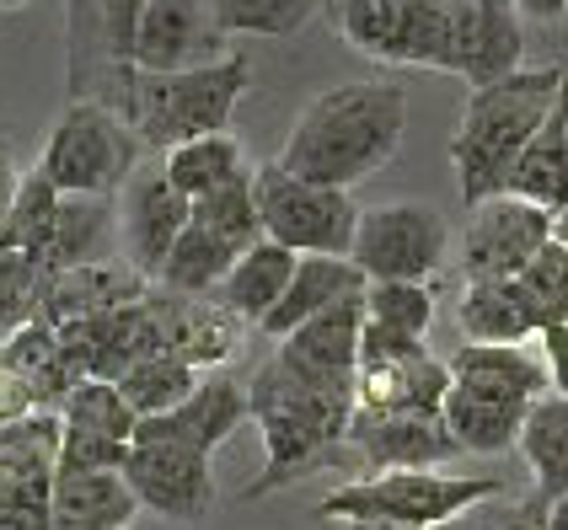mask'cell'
Listing matches in <instances>:
<instances>
[{
  "label": "cell",
  "instance_id": "cell-35",
  "mask_svg": "<svg viewBox=\"0 0 568 530\" xmlns=\"http://www.w3.org/2000/svg\"><path fill=\"white\" fill-rule=\"evenodd\" d=\"M54 210H60V187L49 183L43 172H28L17 183V198L0 220V247L6 252H28L32 263L43 257V242L54 231Z\"/></svg>",
  "mask_w": 568,
  "mask_h": 530
},
{
  "label": "cell",
  "instance_id": "cell-26",
  "mask_svg": "<svg viewBox=\"0 0 568 530\" xmlns=\"http://www.w3.org/2000/svg\"><path fill=\"white\" fill-rule=\"evenodd\" d=\"M295 263H301V252H290V247H280L274 236H263V242H253V247L231 263V274L221 279L215 295H221L247 327H263V316L280 306L290 279H295Z\"/></svg>",
  "mask_w": 568,
  "mask_h": 530
},
{
  "label": "cell",
  "instance_id": "cell-8",
  "mask_svg": "<svg viewBox=\"0 0 568 530\" xmlns=\"http://www.w3.org/2000/svg\"><path fill=\"white\" fill-rule=\"evenodd\" d=\"M253 198L263 236H274L290 252H327V257H348L354 231H359V210L348 198V187L312 183L284 172L280 161L253 172Z\"/></svg>",
  "mask_w": 568,
  "mask_h": 530
},
{
  "label": "cell",
  "instance_id": "cell-41",
  "mask_svg": "<svg viewBox=\"0 0 568 530\" xmlns=\"http://www.w3.org/2000/svg\"><path fill=\"white\" fill-rule=\"evenodd\" d=\"M541 359H547V375H552V391L568 397V322H552L541 333Z\"/></svg>",
  "mask_w": 568,
  "mask_h": 530
},
{
  "label": "cell",
  "instance_id": "cell-30",
  "mask_svg": "<svg viewBox=\"0 0 568 530\" xmlns=\"http://www.w3.org/2000/svg\"><path fill=\"white\" fill-rule=\"evenodd\" d=\"M161 166H166L172 187L193 204V198H204V193L225 187L231 177H242V172H247V156H242V140H236L231 129H221V134H199V140L172 145Z\"/></svg>",
  "mask_w": 568,
  "mask_h": 530
},
{
  "label": "cell",
  "instance_id": "cell-48",
  "mask_svg": "<svg viewBox=\"0 0 568 530\" xmlns=\"http://www.w3.org/2000/svg\"><path fill=\"white\" fill-rule=\"evenodd\" d=\"M22 6H28V0H0V11H22Z\"/></svg>",
  "mask_w": 568,
  "mask_h": 530
},
{
  "label": "cell",
  "instance_id": "cell-4",
  "mask_svg": "<svg viewBox=\"0 0 568 530\" xmlns=\"http://www.w3.org/2000/svg\"><path fill=\"white\" fill-rule=\"evenodd\" d=\"M253 81L247 54H221L210 64H189V70H134L119 64V108L124 124L140 134L145 151H172L199 134H221L231 129V113Z\"/></svg>",
  "mask_w": 568,
  "mask_h": 530
},
{
  "label": "cell",
  "instance_id": "cell-33",
  "mask_svg": "<svg viewBox=\"0 0 568 530\" xmlns=\"http://www.w3.org/2000/svg\"><path fill=\"white\" fill-rule=\"evenodd\" d=\"M199 375L204 370L189 365V359H178V354H151L134 370L119 375V391H124V402L140 418H156V412H172V407L189 397L193 386H199Z\"/></svg>",
  "mask_w": 568,
  "mask_h": 530
},
{
  "label": "cell",
  "instance_id": "cell-43",
  "mask_svg": "<svg viewBox=\"0 0 568 530\" xmlns=\"http://www.w3.org/2000/svg\"><path fill=\"white\" fill-rule=\"evenodd\" d=\"M17 183H22V172H17V166H11V156L0 151V220H6L11 198H17Z\"/></svg>",
  "mask_w": 568,
  "mask_h": 530
},
{
  "label": "cell",
  "instance_id": "cell-5",
  "mask_svg": "<svg viewBox=\"0 0 568 530\" xmlns=\"http://www.w3.org/2000/svg\"><path fill=\"white\" fill-rule=\"evenodd\" d=\"M450 391H445V424L462 450L499 456L520 439L526 407L552 391L547 359L526 344H467L450 359Z\"/></svg>",
  "mask_w": 568,
  "mask_h": 530
},
{
  "label": "cell",
  "instance_id": "cell-14",
  "mask_svg": "<svg viewBox=\"0 0 568 530\" xmlns=\"http://www.w3.org/2000/svg\"><path fill=\"white\" fill-rule=\"evenodd\" d=\"M189 220L193 204L172 187L166 166H156V172L134 166V177L119 187V242H124V257L145 279L161 274V263L172 257L178 236L189 231Z\"/></svg>",
  "mask_w": 568,
  "mask_h": 530
},
{
  "label": "cell",
  "instance_id": "cell-11",
  "mask_svg": "<svg viewBox=\"0 0 568 530\" xmlns=\"http://www.w3.org/2000/svg\"><path fill=\"white\" fill-rule=\"evenodd\" d=\"M124 482L134 488L140 509H151L172 526H199L215 514L221 488H215V456L210 450H193V445H129L124 461Z\"/></svg>",
  "mask_w": 568,
  "mask_h": 530
},
{
  "label": "cell",
  "instance_id": "cell-42",
  "mask_svg": "<svg viewBox=\"0 0 568 530\" xmlns=\"http://www.w3.org/2000/svg\"><path fill=\"white\" fill-rule=\"evenodd\" d=\"M0 530H49V509H22V503L0 499Z\"/></svg>",
  "mask_w": 568,
  "mask_h": 530
},
{
  "label": "cell",
  "instance_id": "cell-39",
  "mask_svg": "<svg viewBox=\"0 0 568 530\" xmlns=\"http://www.w3.org/2000/svg\"><path fill=\"white\" fill-rule=\"evenodd\" d=\"M129 445L108 435H87V429H60V477H81V471H124Z\"/></svg>",
  "mask_w": 568,
  "mask_h": 530
},
{
  "label": "cell",
  "instance_id": "cell-32",
  "mask_svg": "<svg viewBox=\"0 0 568 530\" xmlns=\"http://www.w3.org/2000/svg\"><path fill=\"white\" fill-rule=\"evenodd\" d=\"M60 424H64V429H87V435H108V439H124V445H134V424H140V412L124 402L119 380L81 375V380L70 386L64 407H60Z\"/></svg>",
  "mask_w": 568,
  "mask_h": 530
},
{
  "label": "cell",
  "instance_id": "cell-16",
  "mask_svg": "<svg viewBox=\"0 0 568 530\" xmlns=\"http://www.w3.org/2000/svg\"><path fill=\"white\" fill-rule=\"evenodd\" d=\"M348 450L359 456L365 477H371V471L445 467V461L462 456V445L450 435L445 412H392V418L354 412V418H348Z\"/></svg>",
  "mask_w": 568,
  "mask_h": 530
},
{
  "label": "cell",
  "instance_id": "cell-18",
  "mask_svg": "<svg viewBox=\"0 0 568 530\" xmlns=\"http://www.w3.org/2000/svg\"><path fill=\"white\" fill-rule=\"evenodd\" d=\"M221 22L210 0H145L134 28V70H189L221 60Z\"/></svg>",
  "mask_w": 568,
  "mask_h": 530
},
{
  "label": "cell",
  "instance_id": "cell-7",
  "mask_svg": "<svg viewBox=\"0 0 568 530\" xmlns=\"http://www.w3.org/2000/svg\"><path fill=\"white\" fill-rule=\"evenodd\" d=\"M140 151L145 145L124 124L119 108H108L97 96H75L64 108V119L54 124V134H49V145H43L38 172L60 193H102V198H113L134 177Z\"/></svg>",
  "mask_w": 568,
  "mask_h": 530
},
{
  "label": "cell",
  "instance_id": "cell-29",
  "mask_svg": "<svg viewBox=\"0 0 568 530\" xmlns=\"http://www.w3.org/2000/svg\"><path fill=\"white\" fill-rule=\"evenodd\" d=\"M509 193L531 198V204L552 210V215L568 210V81L558 102H552V113H547V124L537 129V140L526 145V156L515 166Z\"/></svg>",
  "mask_w": 568,
  "mask_h": 530
},
{
  "label": "cell",
  "instance_id": "cell-40",
  "mask_svg": "<svg viewBox=\"0 0 568 530\" xmlns=\"http://www.w3.org/2000/svg\"><path fill=\"white\" fill-rule=\"evenodd\" d=\"M32 412H49V407L38 402V391H32L22 375L0 365V424H22V418H32Z\"/></svg>",
  "mask_w": 568,
  "mask_h": 530
},
{
  "label": "cell",
  "instance_id": "cell-34",
  "mask_svg": "<svg viewBox=\"0 0 568 530\" xmlns=\"http://www.w3.org/2000/svg\"><path fill=\"white\" fill-rule=\"evenodd\" d=\"M193 220L204 231H215L236 257L253 247V242H263V220H257V198H253V166L242 177H231L225 187H215V193L193 198Z\"/></svg>",
  "mask_w": 568,
  "mask_h": 530
},
{
  "label": "cell",
  "instance_id": "cell-22",
  "mask_svg": "<svg viewBox=\"0 0 568 530\" xmlns=\"http://www.w3.org/2000/svg\"><path fill=\"white\" fill-rule=\"evenodd\" d=\"M365 274H359V263L354 257H327V252H301V263H295V279L284 289V300L274 312L263 316V338H284V333H295L301 322H312L316 312H327V306H338L348 295H365Z\"/></svg>",
  "mask_w": 568,
  "mask_h": 530
},
{
  "label": "cell",
  "instance_id": "cell-36",
  "mask_svg": "<svg viewBox=\"0 0 568 530\" xmlns=\"http://www.w3.org/2000/svg\"><path fill=\"white\" fill-rule=\"evenodd\" d=\"M221 32H247V38H290L306 28L316 0H210Z\"/></svg>",
  "mask_w": 568,
  "mask_h": 530
},
{
  "label": "cell",
  "instance_id": "cell-6",
  "mask_svg": "<svg viewBox=\"0 0 568 530\" xmlns=\"http://www.w3.org/2000/svg\"><path fill=\"white\" fill-rule=\"evenodd\" d=\"M488 499H505V477H450L440 467L418 471H371L359 482L333 488L316 503L322 520H371V526L403 530H450Z\"/></svg>",
  "mask_w": 568,
  "mask_h": 530
},
{
  "label": "cell",
  "instance_id": "cell-20",
  "mask_svg": "<svg viewBox=\"0 0 568 530\" xmlns=\"http://www.w3.org/2000/svg\"><path fill=\"white\" fill-rule=\"evenodd\" d=\"M151 306L161 316V333H166V354L189 359L199 370H215L225 365L236 344H242V316L225 306L221 295H178V289H151Z\"/></svg>",
  "mask_w": 568,
  "mask_h": 530
},
{
  "label": "cell",
  "instance_id": "cell-21",
  "mask_svg": "<svg viewBox=\"0 0 568 530\" xmlns=\"http://www.w3.org/2000/svg\"><path fill=\"white\" fill-rule=\"evenodd\" d=\"M151 289V279L134 268V263H119V257H102V263H81V268H64V274H49L43 279V295H38V316L43 322H75V316H97L113 312V306H129Z\"/></svg>",
  "mask_w": 568,
  "mask_h": 530
},
{
  "label": "cell",
  "instance_id": "cell-46",
  "mask_svg": "<svg viewBox=\"0 0 568 530\" xmlns=\"http://www.w3.org/2000/svg\"><path fill=\"white\" fill-rule=\"evenodd\" d=\"M552 236H558V242H568V210L558 220H552Z\"/></svg>",
  "mask_w": 568,
  "mask_h": 530
},
{
  "label": "cell",
  "instance_id": "cell-1",
  "mask_svg": "<svg viewBox=\"0 0 568 530\" xmlns=\"http://www.w3.org/2000/svg\"><path fill=\"white\" fill-rule=\"evenodd\" d=\"M408 129V92L392 81H348L322 92L295 119L280 151V166L295 177L354 187L392 166Z\"/></svg>",
  "mask_w": 568,
  "mask_h": 530
},
{
  "label": "cell",
  "instance_id": "cell-37",
  "mask_svg": "<svg viewBox=\"0 0 568 530\" xmlns=\"http://www.w3.org/2000/svg\"><path fill=\"white\" fill-rule=\"evenodd\" d=\"M365 316L397 327V333L424 338L435 327V289L429 284H413V279H376V284H365Z\"/></svg>",
  "mask_w": 568,
  "mask_h": 530
},
{
  "label": "cell",
  "instance_id": "cell-19",
  "mask_svg": "<svg viewBox=\"0 0 568 530\" xmlns=\"http://www.w3.org/2000/svg\"><path fill=\"white\" fill-rule=\"evenodd\" d=\"M445 391H450V365L435 359L429 348L359 359V370H354V412H371V418L445 412Z\"/></svg>",
  "mask_w": 568,
  "mask_h": 530
},
{
  "label": "cell",
  "instance_id": "cell-45",
  "mask_svg": "<svg viewBox=\"0 0 568 530\" xmlns=\"http://www.w3.org/2000/svg\"><path fill=\"white\" fill-rule=\"evenodd\" d=\"M541 530H568V493L552 509H547V520H541Z\"/></svg>",
  "mask_w": 568,
  "mask_h": 530
},
{
  "label": "cell",
  "instance_id": "cell-31",
  "mask_svg": "<svg viewBox=\"0 0 568 530\" xmlns=\"http://www.w3.org/2000/svg\"><path fill=\"white\" fill-rule=\"evenodd\" d=\"M231 263H236V252L225 247L215 231H204L199 220H189V231L178 236L172 257L161 263L156 284L161 289H178V295H215L221 279L231 274Z\"/></svg>",
  "mask_w": 568,
  "mask_h": 530
},
{
  "label": "cell",
  "instance_id": "cell-23",
  "mask_svg": "<svg viewBox=\"0 0 568 530\" xmlns=\"http://www.w3.org/2000/svg\"><path fill=\"white\" fill-rule=\"evenodd\" d=\"M113 236H119V210L113 198L102 193H60V210H54V231L43 242V279L64 274V268H81V263H102L113 257Z\"/></svg>",
  "mask_w": 568,
  "mask_h": 530
},
{
  "label": "cell",
  "instance_id": "cell-10",
  "mask_svg": "<svg viewBox=\"0 0 568 530\" xmlns=\"http://www.w3.org/2000/svg\"><path fill=\"white\" fill-rule=\"evenodd\" d=\"M445 247H450V231H445L440 210L429 204H376V210H359V231H354V247L348 257L359 263V274L376 279H413L429 284L440 274Z\"/></svg>",
  "mask_w": 568,
  "mask_h": 530
},
{
  "label": "cell",
  "instance_id": "cell-2",
  "mask_svg": "<svg viewBox=\"0 0 568 530\" xmlns=\"http://www.w3.org/2000/svg\"><path fill=\"white\" fill-rule=\"evenodd\" d=\"M253 424L263 429V477L242 493L247 503L290 488L295 477L338 461L348 450V418H354V386H316L290 375L268 354L247 380Z\"/></svg>",
  "mask_w": 568,
  "mask_h": 530
},
{
  "label": "cell",
  "instance_id": "cell-3",
  "mask_svg": "<svg viewBox=\"0 0 568 530\" xmlns=\"http://www.w3.org/2000/svg\"><path fill=\"white\" fill-rule=\"evenodd\" d=\"M564 70L547 64V70H515L494 86H477L467 96V113L456 124L450 140V166H456V187H462V204L473 210L494 193H509V177L526 156V145L537 140V129L547 124L552 102L564 92Z\"/></svg>",
  "mask_w": 568,
  "mask_h": 530
},
{
  "label": "cell",
  "instance_id": "cell-15",
  "mask_svg": "<svg viewBox=\"0 0 568 530\" xmlns=\"http://www.w3.org/2000/svg\"><path fill=\"white\" fill-rule=\"evenodd\" d=\"M253 418V402H247V380H236L231 370H204L199 386H193L172 412H156V418H140L134 424V445L145 439H161V445H193V450H221L225 439L236 435L242 424Z\"/></svg>",
  "mask_w": 568,
  "mask_h": 530
},
{
  "label": "cell",
  "instance_id": "cell-25",
  "mask_svg": "<svg viewBox=\"0 0 568 530\" xmlns=\"http://www.w3.org/2000/svg\"><path fill=\"white\" fill-rule=\"evenodd\" d=\"M134 488L124 471H81V477H54V503H49V530H124L134 526Z\"/></svg>",
  "mask_w": 568,
  "mask_h": 530
},
{
  "label": "cell",
  "instance_id": "cell-27",
  "mask_svg": "<svg viewBox=\"0 0 568 530\" xmlns=\"http://www.w3.org/2000/svg\"><path fill=\"white\" fill-rule=\"evenodd\" d=\"M520 456L537 477V509L547 514L552 503L568 493V397L564 391H541L537 402L526 407V424H520Z\"/></svg>",
  "mask_w": 568,
  "mask_h": 530
},
{
  "label": "cell",
  "instance_id": "cell-44",
  "mask_svg": "<svg viewBox=\"0 0 568 530\" xmlns=\"http://www.w3.org/2000/svg\"><path fill=\"white\" fill-rule=\"evenodd\" d=\"M520 6V17H537V22H558L568 11V0H515Z\"/></svg>",
  "mask_w": 568,
  "mask_h": 530
},
{
  "label": "cell",
  "instance_id": "cell-49",
  "mask_svg": "<svg viewBox=\"0 0 568 530\" xmlns=\"http://www.w3.org/2000/svg\"><path fill=\"white\" fill-rule=\"evenodd\" d=\"M124 530H134V526H124Z\"/></svg>",
  "mask_w": 568,
  "mask_h": 530
},
{
  "label": "cell",
  "instance_id": "cell-47",
  "mask_svg": "<svg viewBox=\"0 0 568 530\" xmlns=\"http://www.w3.org/2000/svg\"><path fill=\"white\" fill-rule=\"evenodd\" d=\"M348 530H403V526H371V520H348Z\"/></svg>",
  "mask_w": 568,
  "mask_h": 530
},
{
  "label": "cell",
  "instance_id": "cell-24",
  "mask_svg": "<svg viewBox=\"0 0 568 530\" xmlns=\"http://www.w3.org/2000/svg\"><path fill=\"white\" fill-rule=\"evenodd\" d=\"M456 322L467 344H526V338H541L547 327L520 279H467Z\"/></svg>",
  "mask_w": 568,
  "mask_h": 530
},
{
  "label": "cell",
  "instance_id": "cell-38",
  "mask_svg": "<svg viewBox=\"0 0 568 530\" xmlns=\"http://www.w3.org/2000/svg\"><path fill=\"white\" fill-rule=\"evenodd\" d=\"M515 279L526 284V295L537 300V312L547 327H552V322H568V242L552 236ZM547 327H541V333H547Z\"/></svg>",
  "mask_w": 568,
  "mask_h": 530
},
{
  "label": "cell",
  "instance_id": "cell-13",
  "mask_svg": "<svg viewBox=\"0 0 568 530\" xmlns=\"http://www.w3.org/2000/svg\"><path fill=\"white\" fill-rule=\"evenodd\" d=\"M526 28L515 0H450V75L467 86H494L520 70Z\"/></svg>",
  "mask_w": 568,
  "mask_h": 530
},
{
  "label": "cell",
  "instance_id": "cell-9",
  "mask_svg": "<svg viewBox=\"0 0 568 530\" xmlns=\"http://www.w3.org/2000/svg\"><path fill=\"white\" fill-rule=\"evenodd\" d=\"M333 22L381 64L450 70V0H333Z\"/></svg>",
  "mask_w": 568,
  "mask_h": 530
},
{
  "label": "cell",
  "instance_id": "cell-17",
  "mask_svg": "<svg viewBox=\"0 0 568 530\" xmlns=\"http://www.w3.org/2000/svg\"><path fill=\"white\" fill-rule=\"evenodd\" d=\"M359 333H365V295H348L338 306L316 312L312 322H301L295 333L274 338V359L301 380L316 386H354L359 370Z\"/></svg>",
  "mask_w": 568,
  "mask_h": 530
},
{
  "label": "cell",
  "instance_id": "cell-12",
  "mask_svg": "<svg viewBox=\"0 0 568 530\" xmlns=\"http://www.w3.org/2000/svg\"><path fill=\"white\" fill-rule=\"evenodd\" d=\"M552 210H541L520 193H494L467 210L462 231V274L467 279H515L547 242H552Z\"/></svg>",
  "mask_w": 568,
  "mask_h": 530
},
{
  "label": "cell",
  "instance_id": "cell-28",
  "mask_svg": "<svg viewBox=\"0 0 568 530\" xmlns=\"http://www.w3.org/2000/svg\"><path fill=\"white\" fill-rule=\"evenodd\" d=\"M0 365L22 375L49 412H60L64 397H70V386L81 380V375H75V365L64 359L60 327H54V322H43V316H28V322H22V327L0 344Z\"/></svg>",
  "mask_w": 568,
  "mask_h": 530
}]
</instances>
